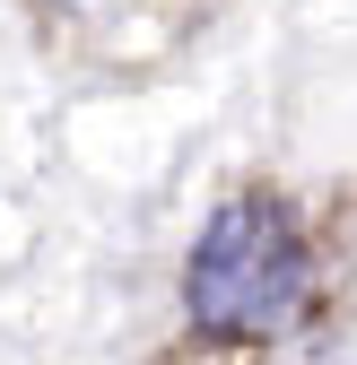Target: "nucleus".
Returning a JSON list of instances; mask_svg holds the SVG:
<instances>
[{
	"instance_id": "1",
	"label": "nucleus",
	"mask_w": 357,
	"mask_h": 365,
	"mask_svg": "<svg viewBox=\"0 0 357 365\" xmlns=\"http://www.w3.org/2000/svg\"><path fill=\"white\" fill-rule=\"evenodd\" d=\"M314 261L279 200H227L183 261V313L209 339H271L305 313Z\"/></svg>"
}]
</instances>
